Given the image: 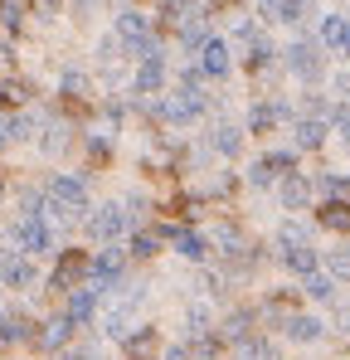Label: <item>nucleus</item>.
Returning a JSON list of instances; mask_svg holds the SVG:
<instances>
[{
	"instance_id": "26",
	"label": "nucleus",
	"mask_w": 350,
	"mask_h": 360,
	"mask_svg": "<svg viewBox=\"0 0 350 360\" xmlns=\"http://www.w3.org/2000/svg\"><path fill=\"white\" fill-rule=\"evenodd\" d=\"M306 292H311V297H331V278H321V273H306Z\"/></svg>"
},
{
	"instance_id": "33",
	"label": "nucleus",
	"mask_w": 350,
	"mask_h": 360,
	"mask_svg": "<svg viewBox=\"0 0 350 360\" xmlns=\"http://www.w3.org/2000/svg\"><path fill=\"white\" fill-rule=\"evenodd\" d=\"M341 88H346V93H350V78H341Z\"/></svg>"
},
{
	"instance_id": "14",
	"label": "nucleus",
	"mask_w": 350,
	"mask_h": 360,
	"mask_svg": "<svg viewBox=\"0 0 350 360\" xmlns=\"http://www.w3.org/2000/svg\"><path fill=\"white\" fill-rule=\"evenodd\" d=\"M161 78H166V68H161V54H151V59L141 63V73H136V88H141V93H156V88H161Z\"/></svg>"
},
{
	"instance_id": "27",
	"label": "nucleus",
	"mask_w": 350,
	"mask_h": 360,
	"mask_svg": "<svg viewBox=\"0 0 350 360\" xmlns=\"http://www.w3.org/2000/svg\"><path fill=\"white\" fill-rule=\"evenodd\" d=\"M311 5H316V0H283V15H278V20H302Z\"/></svg>"
},
{
	"instance_id": "5",
	"label": "nucleus",
	"mask_w": 350,
	"mask_h": 360,
	"mask_svg": "<svg viewBox=\"0 0 350 360\" xmlns=\"http://www.w3.org/2000/svg\"><path fill=\"white\" fill-rule=\"evenodd\" d=\"M122 229H127V210H122V205H103V210L88 219V234H93V239H117Z\"/></svg>"
},
{
	"instance_id": "29",
	"label": "nucleus",
	"mask_w": 350,
	"mask_h": 360,
	"mask_svg": "<svg viewBox=\"0 0 350 360\" xmlns=\"http://www.w3.org/2000/svg\"><path fill=\"white\" fill-rule=\"evenodd\" d=\"M321 185H326V190H331L336 200H341V195H350V180H341V176H326Z\"/></svg>"
},
{
	"instance_id": "25",
	"label": "nucleus",
	"mask_w": 350,
	"mask_h": 360,
	"mask_svg": "<svg viewBox=\"0 0 350 360\" xmlns=\"http://www.w3.org/2000/svg\"><path fill=\"white\" fill-rule=\"evenodd\" d=\"M214 151H224V156H238V131H233V127H219V131H214Z\"/></svg>"
},
{
	"instance_id": "17",
	"label": "nucleus",
	"mask_w": 350,
	"mask_h": 360,
	"mask_svg": "<svg viewBox=\"0 0 350 360\" xmlns=\"http://www.w3.org/2000/svg\"><path fill=\"white\" fill-rule=\"evenodd\" d=\"M306 195H311V185H306L302 176H287V180H283V205H287V210L306 205Z\"/></svg>"
},
{
	"instance_id": "10",
	"label": "nucleus",
	"mask_w": 350,
	"mask_h": 360,
	"mask_svg": "<svg viewBox=\"0 0 350 360\" xmlns=\"http://www.w3.org/2000/svg\"><path fill=\"white\" fill-rule=\"evenodd\" d=\"M287 171H292V156L287 151H273V156H263V161L248 171V180H253V185H273V180L287 176Z\"/></svg>"
},
{
	"instance_id": "3",
	"label": "nucleus",
	"mask_w": 350,
	"mask_h": 360,
	"mask_svg": "<svg viewBox=\"0 0 350 360\" xmlns=\"http://www.w3.org/2000/svg\"><path fill=\"white\" fill-rule=\"evenodd\" d=\"M117 39H127V44H131V49H136L141 59H151V54H156L151 25H146L141 15H131V10H127V15H117Z\"/></svg>"
},
{
	"instance_id": "16",
	"label": "nucleus",
	"mask_w": 350,
	"mask_h": 360,
	"mask_svg": "<svg viewBox=\"0 0 350 360\" xmlns=\"http://www.w3.org/2000/svg\"><path fill=\"white\" fill-rule=\"evenodd\" d=\"M93 273H98V283H117V273H122V253L108 248L103 258H93Z\"/></svg>"
},
{
	"instance_id": "28",
	"label": "nucleus",
	"mask_w": 350,
	"mask_h": 360,
	"mask_svg": "<svg viewBox=\"0 0 350 360\" xmlns=\"http://www.w3.org/2000/svg\"><path fill=\"white\" fill-rule=\"evenodd\" d=\"M273 117H278L273 108H253V131H268V127H273Z\"/></svg>"
},
{
	"instance_id": "8",
	"label": "nucleus",
	"mask_w": 350,
	"mask_h": 360,
	"mask_svg": "<svg viewBox=\"0 0 350 360\" xmlns=\"http://www.w3.org/2000/svg\"><path fill=\"white\" fill-rule=\"evenodd\" d=\"M200 108H205V98L195 93V83H185L175 98H166V108H161V112H166L171 122H190L195 112H200Z\"/></svg>"
},
{
	"instance_id": "6",
	"label": "nucleus",
	"mask_w": 350,
	"mask_h": 360,
	"mask_svg": "<svg viewBox=\"0 0 350 360\" xmlns=\"http://www.w3.org/2000/svg\"><path fill=\"white\" fill-rule=\"evenodd\" d=\"M88 268H93V263H88L83 253H63V258H58V268H54V288H58V292H73V288L83 283V273H88Z\"/></svg>"
},
{
	"instance_id": "24",
	"label": "nucleus",
	"mask_w": 350,
	"mask_h": 360,
	"mask_svg": "<svg viewBox=\"0 0 350 360\" xmlns=\"http://www.w3.org/2000/svg\"><path fill=\"white\" fill-rule=\"evenodd\" d=\"M25 336H30V331H25L20 316H0V341H5V346H10V341H25Z\"/></svg>"
},
{
	"instance_id": "1",
	"label": "nucleus",
	"mask_w": 350,
	"mask_h": 360,
	"mask_svg": "<svg viewBox=\"0 0 350 360\" xmlns=\"http://www.w3.org/2000/svg\"><path fill=\"white\" fill-rule=\"evenodd\" d=\"M49 200H54V214H78V210H88V190H83V180H73V176L49 180Z\"/></svg>"
},
{
	"instance_id": "4",
	"label": "nucleus",
	"mask_w": 350,
	"mask_h": 360,
	"mask_svg": "<svg viewBox=\"0 0 350 360\" xmlns=\"http://www.w3.org/2000/svg\"><path fill=\"white\" fill-rule=\"evenodd\" d=\"M287 68L297 73V78L316 83V78H321V54H316V44H306V39L292 44V49H287Z\"/></svg>"
},
{
	"instance_id": "23",
	"label": "nucleus",
	"mask_w": 350,
	"mask_h": 360,
	"mask_svg": "<svg viewBox=\"0 0 350 360\" xmlns=\"http://www.w3.org/2000/svg\"><path fill=\"white\" fill-rule=\"evenodd\" d=\"M127 351H131V356H151V351H156V331H136V336H127Z\"/></svg>"
},
{
	"instance_id": "12",
	"label": "nucleus",
	"mask_w": 350,
	"mask_h": 360,
	"mask_svg": "<svg viewBox=\"0 0 350 360\" xmlns=\"http://www.w3.org/2000/svg\"><path fill=\"white\" fill-rule=\"evenodd\" d=\"M316 219H321L331 234H350V205H346V200H331V205H321V210H316Z\"/></svg>"
},
{
	"instance_id": "18",
	"label": "nucleus",
	"mask_w": 350,
	"mask_h": 360,
	"mask_svg": "<svg viewBox=\"0 0 350 360\" xmlns=\"http://www.w3.org/2000/svg\"><path fill=\"white\" fill-rule=\"evenodd\" d=\"M287 336L292 341H316V336H321V321H316V316H292Z\"/></svg>"
},
{
	"instance_id": "32",
	"label": "nucleus",
	"mask_w": 350,
	"mask_h": 360,
	"mask_svg": "<svg viewBox=\"0 0 350 360\" xmlns=\"http://www.w3.org/2000/svg\"><path fill=\"white\" fill-rule=\"evenodd\" d=\"M341 49H346V54H350V30H346V39H341Z\"/></svg>"
},
{
	"instance_id": "2",
	"label": "nucleus",
	"mask_w": 350,
	"mask_h": 360,
	"mask_svg": "<svg viewBox=\"0 0 350 360\" xmlns=\"http://www.w3.org/2000/svg\"><path fill=\"white\" fill-rule=\"evenodd\" d=\"M278 243H283V258H287L297 273H311V268H316V253H311V243H306V234H302L297 224H283Z\"/></svg>"
},
{
	"instance_id": "20",
	"label": "nucleus",
	"mask_w": 350,
	"mask_h": 360,
	"mask_svg": "<svg viewBox=\"0 0 350 360\" xmlns=\"http://www.w3.org/2000/svg\"><path fill=\"white\" fill-rule=\"evenodd\" d=\"M321 136H326V127H321L316 117L297 122V146H321Z\"/></svg>"
},
{
	"instance_id": "21",
	"label": "nucleus",
	"mask_w": 350,
	"mask_h": 360,
	"mask_svg": "<svg viewBox=\"0 0 350 360\" xmlns=\"http://www.w3.org/2000/svg\"><path fill=\"white\" fill-rule=\"evenodd\" d=\"M0 103H10V108H20V103H30V88H25L20 78H10V83H0Z\"/></svg>"
},
{
	"instance_id": "30",
	"label": "nucleus",
	"mask_w": 350,
	"mask_h": 360,
	"mask_svg": "<svg viewBox=\"0 0 350 360\" xmlns=\"http://www.w3.org/2000/svg\"><path fill=\"white\" fill-rule=\"evenodd\" d=\"M30 5H34L39 15H54V10H58V5H63V0H30Z\"/></svg>"
},
{
	"instance_id": "15",
	"label": "nucleus",
	"mask_w": 350,
	"mask_h": 360,
	"mask_svg": "<svg viewBox=\"0 0 350 360\" xmlns=\"http://www.w3.org/2000/svg\"><path fill=\"white\" fill-rule=\"evenodd\" d=\"M68 331H73V321H68V316H54V321H44V331H39V346H49V351H54V346H63V341H68Z\"/></svg>"
},
{
	"instance_id": "7",
	"label": "nucleus",
	"mask_w": 350,
	"mask_h": 360,
	"mask_svg": "<svg viewBox=\"0 0 350 360\" xmlns=\"http://www.w3.org/2000/svg\"><path fill=\"white\" fill-rule=\"evenodd\" d=\"M15 234H20V243H25V253H44V248L54 243V234H49V224H44L39 214H25Z\"/></svg>"
},
{
	"instance_id": "19",
	"label": "nucleus",
	"mask_w": 350,
	"mask_h": 360,
	"mask_svg": "<svg viewBox=\"0 0 350 360\" xmlns=\"http://www.w3.org/2000/svg\"><path fill=\"white\" fill-rule=\"evenodd\" d=\"M346 30H350V20H346V15H326V20H321V39H326V44H336V49H341Z\"/></svg>"
},
{
	"instance_id": "22",
	"label": "nucleus",
	"mask_w": 350,
	"mask_h": 360,
	"mask_svg": "<svg viewBox=\"0 0 350 360\" xmlns=\"http://www.w3.org/2000/svg\"><path fill=\"white\" fill-rule=\"evenodd\" d=\"M175 248H180L185 258H205V239H200V234H190V229H185V234H175Z\"/></svg>"
},
{
	"instance_id": "11",
	"label": "nucleus",
	"mask_w": 350,
	"mask_h": 360,
	"mask_svg": "<svg viewBox=\"0 0 350 360\" xmlns=\"http://www.w3.org/2000/svg\"><path fill=\"white\" fill-rule=\"evenodd\" d=\"M205 59H200V68L209 73V78H224L229 73V44H219V39H205V49H200Z\"/></svg>"
},
{
	"instance_id": "31",
	"label": "nucleus",
	"mask_w": 350,
	"mask_h": 360,
	"mask_svg": "<svg viewBox=\"0 0 350 360\" xmlns=\"http://www.w3.org/2000/svg\"><path fill=\"white\" fill-rule=\"evenodd\" d=\"M136 253H141V258H146V253H156V239H151V234H141V239H136Z\"/></svg>"
},
{
	"instance_id": "13",
	"label": "nucleus",
	"mask_w": 350,
	"mask_h": 360,
	"mask_svg": "<svg viewBox=\"0 0 350 360\" xmlns=\"http://www.w3.org/2000/svg\"><path fill=\"white\" fill-rule=\"evenodd\" d=\"M98 311V288H88V292H73L68 297V321H88Z\"/></svg>"
},
{
	"instance_id": "9",
	"label": "nucleus",
	"mask_w": 350,
	"mask_h": 360,
	"mask_svg": "<svg viewBox=\"0 0 350 360\" xmlns=\"http://www.w3.org/2000/svg\"><path fill=\"white\" fill-rule=\"evenodd\" d=\"M0 278L10 283V288H30L34 283V268H30V258H20V253H0Z\"/></svg>"
}]
</instances>
